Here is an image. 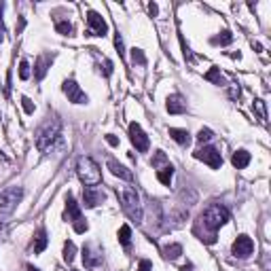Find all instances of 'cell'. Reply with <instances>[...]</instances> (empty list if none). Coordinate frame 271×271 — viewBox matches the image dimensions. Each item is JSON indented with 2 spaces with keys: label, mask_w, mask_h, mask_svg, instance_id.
<instances>
[{
  "label": "cell",
  "mask_w": 271,
  "mask_h": 271,
  "mask_svg": "<svg viewBox=\"0 0 271 271\" xmlns=\"http://www.w3.org/2000/svg\"><path fill=\"white\" fill-rule=\"evenodd\" d=\"M102 202H106V193L102 189H98V186H85L83 189V203H85V208H95Z\"/></svg>",
  "instance_id": "obj_13"
},
{
  "label": "cell",
  "mask_w": 271,
  "mask_h": 271,
  "mask_svg": "<svg viewBox=\"0 0 271 271\" xmlns=\"http://www.w3.org/2000/svg\"><path fill=\"white\" fill-rule=\"evenodd\" d=\"M106 167L111 170L113 176H117V178H121V180H125V182H132V180H134V172H132V170H127L125 165H121L119 161L108 159V161H106Z\"/></svg>",
  "instance_id": "obj_15"
},
{
  "label": "cell",
  "mask_w": 271,
  "mask_h": 271,
  "mask_svg": "<svg viewBox=\"0 0 271 271\" xmlns=\"http://www.w3.org/2000/svg\"><path fill=\"white\" fill-rule=\"evenodd\" d=\"M22 106H23V111H25V114H34V111H36V106H34V102H32L28 95H22Z\"/></svg>",
  "instance_id": "obj_33"
},
{
  "label": "cell",
  "mask_w": 271,
  "mask_h": 271,
  "mask_svg": "<svg viewBox=\"0 0 271 271\" xmlns=\"http://www.w3.org/2000/svg\"><path fill=\"white\" fill-rule=\"evenodd\" d=\"M157 11H159V6L155 4V2L148 4V13H151V15H157Z\"/></svg>",
  "instance_id": "obj_39"
},
{
  "label": "cell",
  "mask_w": 271,
  "mask_h": 271,
  "mask_svg": "<svg viewBox=\"0 0 271 271\" xmlns=\"http://www.w3.org/2000/svg\"><path fill=\"white\" fill-rule=\"evenodd\" d=\"M203 79L214 83V85H225V76H223V72H221V68H218V66H212L208 72L203 74Z\"/></svg>",
  "instance_id": "obj_23"
},
{
  "label": "cell",
  "mask_w": 271,
  "mask_h": 271,
  "mask_svg": "<svg viewBox=\"0 0 271 271\" xmlns=\"http://www.w3.org/2000/svg\"><path fill=\"white\" fill-rule=\"evenodd\" d=\"M19 79H22V81H28L30 79V64H28V60L19 62Z\"/></svg>",
  "instance_id": "obj_32"
},
{
  "label": "cell",
  "mask_w": 271,
  "mask_h": 271,
  "mask_svg": "<svg viewBox=\"0 0 271 271\" xmlns=\"http://www.w3.org/2000/svg\"><path fill=\"white\" fill-rule=\"evenodd\" d=\"M76 176L85 186H98L102 182V170L91 157H81L76 161Z\"/></svg>",
  "instance_id": "obj_3"
},
{
  "label": "cell",
  "mask_w": 271,
  "mask_h": 271,
  "mask_svg": "<svg viewBox=\"0 0 271 271\" xmlns=\"http://www.w3.org/2000/svg\"><path fill=\"white\" fill-rule=\"evenodd\" d=\"M132 64L134 66H146V55L142 49H132Z\"/></svg>",
  "instance_id": "obj_26"
},
{
  "label": "cell",
  "mask_w": 271,
  "mask_h": 271,
  "mask_svg": "<svg viewBox=\"0 0 271 271\" xmlns=\"http://www.w3.org/2000/svg\"><path fill=\"white\" fill-rule=\"evenodd\" d=\"M170 138L180 146H189L191 144V134L186 130H178V127H170Z\"/></svg>",
  "instance_id": "obj_18"
},
{
  "label": "cell",
  "mask_w": 271,
  "mask_h": 271,
  "mask_svg": "<svg viewBox=\"0 0 271 271\" xmlns=\"http://www.w3.org/2000/svg\"><path fill=\"white\" fill-rule=\"evenodd\" d=\"M2 2H0V43L4 41V23H2Z\"/></svg>",
  "instance_id": "obj_36"
},
{
  "label": "cell",
  "mask_w": 271,
  "mask_h": 271,
  "mask_svg": "<svg viewBox=\"0 0 271 271\" xmlns=\"http://www.w3.org/2000/svg\"><path fill=\"white\" fill-rule=\"evenodd\" d=\"M186 218H189V210H186V208H176L170 216L165 218V221H167L165 223V229H178V227H182Z\"/></svg>",
  "instance_id": "obj_16"
},
{
  "label": "cell",
  "mask_w": 271,
  "mask_h": 271,
  "mask_svg": "<svg viewBox=\"0 0 271 271\" xmlns=\"http://www.w3.org/2000/svg\"><path fill=\"white\" fill-rule=\"evenodd\" d=\"M0 119H2V114H0Z\"/></svg>",
  "instance_id": "obj_44"
},
{
  "label": "cell",
  "mask_w": 271,
  "mask_h": 271,
  "mask_svg": "<svg viewBox=\"0 0 271 271\" xmlns=\"http://www.w3.org/2000/svg\"><path fill=\"white\" fill-rule=\"evenodd\" d=\"M240 87H231V91H229V95H231V98H233V100H237V98H240Z\"/></svg>",
  "instance_id": "obj_38"
},
{
  "label": "cell",
  "mask_w": 271,
  "mask_h": 271,
  "mask_svg": "<svg viewBox=\"0 0 271 271\" xmlns=\"http://www.w3.org/2000/svg\"><path fill=\"white\" fill-rule=\"evenodd\" d=\"M172 178H174V165L172 163H167V165H163V167H159V170H157V180L161 184L170 186Z\"/></svg>",
  "instance_id": "obj_20"
},
{
  "label": "cell",
  "mask_w": 271,
  "mask_h": 271,
  "mask_svg": "<svg viewBox=\"0 0 271 271\" xmlns=\"http://www.w3.org/2000/svg\"><path fill=\"white\" fill-rule=\"evenodd\" d=\"M60 140H62V123L57 119L47 121V123L36 132V148L45 155L53 151Z\"/></svg>",
  "instance_id": "obj_2"
},
{
  "label": "cell",
  "mask_w": 271,
  "mask_h": 271,
  "mask_svg": "<svg viewBox=\"0 0 271 271\" xmlns=\"http://www.w3.org/2000/svg\"><path fill=\"white\" fill-rule=\"evenodd\" d=\"M62 91L66 93L68 102H72V104H87V102H89L87 93H85V91H83V89L79 87V83H76L74 79H68V81H64V85H62Z\"/></svg>",
  "instance_id": "obj_10"
},
{
  "label": "cell",
  "mask_w": 271,
  "mask_h": 271,
  "mask_svg": "<svg viewBox=\"0 0 271 271\" xmlns=\"http://www.w3.org/2000/svg\"><path fill=\"white\" fill-rule=\"evenodd\" d=\"M106 142L111 146H119V138H117V136H113V134H106Z\"/></svg>",
  "instance_id": "obj_37"
},
{
  "label": "cell",
  "mask_w": 271,
  "mask_h": 271,
  "mask_svg": "<svg viewBox=\"0 0 271 271\" xmlns=\"http://www.w3.org/2000/svg\"><path fill=\"white\" fill-rule=\"evenodd\" d=\"M250 153L248 151H244V148H240V151H235L233 153V157H231V163H233V167H237V170H244L248 163H250Z\"/></svg>",
  "instance_id": "obj_19"
},
{
  "label": "cell",
  "mask_w": 271,
  "mask_h": 271,
  "mask_svg": "<svg viewBox=\"0 0 271 271\" xmlns=\"http://www.w3.org/2000/svg\"><path fill=\"white\" fill-rule=\"evenodd\" d=\"M23 199V189L17 184L6 186L4 191H0V216H9L17 210L19 202Z\"/></svg>",
  "instance_id": "obj_5"
},
{
  "label": "cell",
  "mask_w": 271,
  "mask_h": 271,
  "mask_svg": "<svg viewBox=\"0 0 271 271\" xmlns=\"http://www.w3.org/2000/svg\"><path fill=\"white\" fill-rule=\"evenodd\" d=\"M51 64H53V55H41V57H38L36 64H34V79L36 81L45 79V74L49 72Z\"/></svg>",
  "instance_id": "obj_17"
},
{
  "label": "cell",
  "mask_w": 271,
  "mask_h": 271,
  "mask_svg": "<svg viewBox=\"0 0 271 271\" xmlns=\"http://www.w3.org/2000/svg\"><path fill=\"white\" fill-rule=\"evenodd\" d=\"M165 108H167L170 114H184L186 113V102L180 93H172V95H167V100H165Z\"/></svg>",
  "instance_id": "obj_14"
},
{
  "label": "cell",
  "mask_w": 271,
  "mask_h": 271,
  "mask_svg": "<svg viewBox=\"0 0 271 271\" xmlns=\"http://www.w3.org/2000/svg\"><path fill=\"white\" fill-rule=\"evenodd\" d=\"M136 271H153V263L148 261V259H142L140 261V265H138V269Z\"/></svg>",
  "instance_id": "obj_35"
},
{
  "label": "cell",
  "mask_w": 271,
  "mask_h": 271,
  "mask_svg": "<svg viewBox=\"0 0 271 271\" xmlns=\"http://www.w3.org/2000/svg\"><path fill=\"white\" fill-rule=\"evenodd\" d=\"M231 252H233V256H237V259H248V256L254 252V242L250 240L248 235H240L233 242V246H231Z\"/></svg>",
  "instance_id": "obj_12"
},
{
  "label": "cell",
  "mask_w": 271,
  "mask_h": 271,
  "mask_svg": "<svg viewBox=\"0 0 271 271\" xmlns=\"http://www.w3.org/2000/svg\"><path fill=\"white\" fill-rule=\"evenodd\" d=\"M55 30H57V34H62V36H72V32H74V28H72V23H70V22H57Z\"/></svg>",
  "instance_id": "obj_28"
},
{
  "label": "cell",
  "mask_w": 271,
  "mask_h": 271,
  "mask_svg": "<svg viewBox=\"0 0 271 271\" xmlns=\"http://www.w3.org/2000/svg\"><path fill=\"white\" fill-rule=\"evenodd\" d=\"M6 157H4V155H2V151H0V161H4Z\"/></svg>",
  "instance_id": "obj_42"
},
{
  "label": "cell",
  "mask_w": 271,
  "mask_h": 271,
  "mask_svg": "<svg viewBox=\"0 0 271 271\" xmlns=\"http://www.w3.org/2000/svg\"><path fill=\"white\" fill-rule=\"evenodd\" d=\"M25 271H41V269L34 267V265H25Z\"/></svg>",
  "instance_id": "obj_40"
},
{
  "label": "cell",
  "mask_w": 271,
  "mask_h": 271,
  "mask_svg": "<svg viewBox=\"0 0 271 271\" xmlns=\"http://www.w3.org/2000/svg\"><path fill=\"white\" fill-rule=\"evenodd\" d=\"M0 231H2V223H0Z\"/></svg>",
  "instance_id": "obj_43"
},
{
  "label": "cell",
  "mask_w": 271,
  "mask_h": 271,
  "mask_svg": "<svg viewBox=\"0 0 271 271\" xmlns=\"http://www.w3.org/2000/svg\"><path fill=\"white\" fill-rule=\"evenodd\" d=\"M47 244H49V240H47V231H45V229L41 227V229L36 231V235H34V254L45 252Z\"/></svg>",
  "instance_id": "obj_22"
},
{
  "label": "cell",
  "mask_w": 271,
  "mask_h": 271,
  "mask_svg": "<svg viewBox=\"0 0 271 271\" xmlns=\"http://www.w3.org/2000/svg\"><path fill=\"white\" fill-rule=\"evenodd\" d=\"M212 138H214V132L208 130V127H202V130L197 132V142H199V144H205V142H210Z\"/></svg>",
  "instance_id": "obj_31"
},
{
  "label": "cell",
  "mask_w": 271,
  "mask_h": 271,
  "mask_svg": "<svg viewBox=\"0 0 271 271\" xmlns=\"http://www.w3.org/2000/svg\"><path fill=\"white\" fill-rule=\"evenodd\" d=\"M74 254H76L74 242H66V244H64V261H66V263H72V261H74Z\"/></svg>",
  "instance_id": "obj_29"
},
{
  "label": "cell",
  "mask_w": 271,
  "mask_h": 271,
  "mask_svg": "<svg viewBox=\"0 0 271 271\" xmlns=\"http://www.w3.org/2000/svg\"><path fill=\"white\" fill-rule=\"evenodd\" d=\"M191 269H193L191 263H189V265H184V267H180V271H191Z\"/></svg>",
  "instance_id": "obj_41"
},
{
  "label": "cell",
  "mask_w": 271,
  "mask_h": 271,
  "mask_svg": "<svg viewBox=\"0 0 271 271\" xmlns=\"http://www.w3.org/2000/svg\"><path fill=\"white\" fill-rule=\"evenodd\" d=\"M233 43V34H231L229 30H223L218 36L212 38V45H221V47H225V45H231Z\"/></svg>",
  "instance_id": "obj_25"
},
{
  "label": "cell",
  "mask_w": 271,
  "mask_h": 271,
  "mask_svg": "<svg viewBox=\"0 0 271 271\" xmlns=\"http://www.w3.org/2000/svg\"><path fill=\"white\" fill-rule=\"evenodd\" d=\"M161 254H163V259L167 261H176L180 254H182V246L180 244H167V246L161 248Z\"/></svg>",
  "instance_id": "obj_21"
},
{
  "label": "cell",
  "mask_w": 271,
  "mask_h": 271,
  "mask_svg": "<svg viewBox=\"0 0 271 271\" xmlns=\"http://www.w3.org/2000/svg\"><path fill=\"white\" fill-rule=\"evenodd\" d=\"M121 208H123V212L132 218L136 225L142 223V214H144V212H142L140 195H138V191H136L134 186H125V189L121 191Z\"/></svg>",
  "instance_id": "obj_4"
},
{
  "label": "cell",
  "mask_w": 271,
  "mask_h": 271,
  "mask_svg": "<svg viewBox=\"0 0 271 271\" xmlns=\"http://www.w3.org/2000/svg\"><path fill=\"white\" fill-rule=\"evenodd\" d=\"M119 244L123 248H130V244H132V229H130V225H123V227L119 229Z\"/></svg>",
  "instance_id": "obj_24"
},
{
  "label": "cell",
  "mask_w": 271,
  "mask_h": 271,
  "mask_svg": "<svg viewBox=\"0 0 271 271\" xmlns=\"http://www.w3.org/2000/svg\"><path fill=\"white\" fill-rule=\"evenodd\" d=\"M104 263V252L98 244H85L83 246V265L87 269H98Z\"/></svg>",
  "instance_id": "obj_7"
},
{
  "label": "cell",
  "mask_w": 271,
  "mask_h": 271,
  "mask_svg": "<svg viewBox=\"0 0 271 271\" xmlns=\"http://www.w3.org/2000/svg\"><path fill=\"white\" fill-rule=\"evenodd\" d=\"M195 159L203 161V163H208L212 170H218V167L223 165V155L218 151L216 146H202L195 151Z\"/></svg>",
  "instance_id": "obj_9"
},
{
  "label": "cell",
  "mask_w": 271,
  "mask_h": 271,
  "mask_svg": "<svg viewBox=\"0 0 271 271\" xmlns=\"http://www.w3.org/2000/svg\"><path fill=\"white\" fill-rule=\"evenodd\" d=\"M66 218H68L70 223H72V227H74L76 233H85V231L89 229L87 221L83 218V212L79 208V203L74 202V197L70 195V193L66 195Z\"/></svg>",
  "instance_id": "obj_6"
},
{
  "label": "cell",
  "mask_w": 271,
  "mask_h": 271,
  "mask_svg": "<svg viewBox=\"0 0 271 271\" xmlns=\"http://www.w3.org/2000/svg\"><path fill=\"white\" fill-rule=\"evenodd\" d=\"M130 140L136 146V151H140V153H146L151 148V140H148V136L138 123H130Z\"/></svg>",
  "instance_id": "obj_11"
},
{
  "label": "cell",
  "mask_w": 271,
  "mask_h": 271,
  "mask_svg": "<svg viewBox=\"0 0 271 271\" xmlns=\"http://www.w3.org/2000/svg\"><path fill=\"white\" fill-rule=\"evenodd\" d=\"M167 163H170V161H167L163 151H157V153H155V157L151 159V165L157 167V170H159V167H163V165H167Z\"/></svg>",
  "instance_id": "obj_30"
},
{
  "label": "cell",
  "mask_w": 271,
  "mask_h": 271,
  "mask_svg": "<svg viewBox=\"0 0 271 271\" xmlns=\"http://www.w3.org/2000/svg\"><path fill=\"white\" fill-rule=\"evenodd\" d=\"M114 47H117V53H119L121 57L125 55V45H123V36H121V34L114 36Z\"/></svg>",
  "instance_id": "obj_34"
},
{
  "label": "cell",
  "mask_w": 271,
  "mask_h": 271,
  "mask_svg": "<svg viewBox=\"0 0 271 271\" xmlns=\"http://www.w3.org/2000/svg\"><path fill=\"white\" fill-rule=\"evenodd\" d=\"M108 23L98 11H87V36H106Z\"/></svg>",
  "instance_id": "obj_8"
},
{
  "label": "cell",
  "mask_w": 271,
  "mask_h": 271,
  "mask_svg": "<svg viewBox=\"0 0 271 271\" xmlns=\"http://www.w3.org/2000/svg\"><path fill=\"white\" fill-rule=\"evenodd\" d=\"M252 111L256 113V117H259L263 123L267 121V111H265V102L263 100H254V104H252Z\"/></svg>",
  "instance_id": "obj_27"
},
{
  "label": "cell",
  "mask_w": 271,
  "mask_h": 271,
  "mask_svg": "<svg viewBox=\"0 0 271 271\" xmlns=\"http://www.w3.org/2000/svg\"><path fill=\"white\" fill-rule=\"evenodd\" d=\"M229 221V210L221 203H212L208 205L202 214H199L195 223V235H199V240L205 244H214L216 242V231L227 225Z\"/></svg>",
  "instance_id": "obj_1"
}]
</instances>
